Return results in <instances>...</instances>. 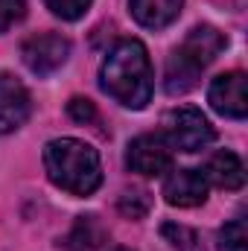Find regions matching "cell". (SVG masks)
Masks as SVG:
<instances>
[{
	"instance_id": "6da1fadb",
	"label": "cell",
	"mask_w": 248,
	"mask_h": 251,
	"mask_svg": "<svg viewBox=\"0 0 248 251\" xmlns=\"http://www.w3.org/2000/svg\"><path fill=\"white\" fill-rule=\"evenodd\" d=\"M99 85L123 108H146L152 100V62L146 47L137 38L117 41L99 67Z\"/></svg>"
},
{
	"instance_id": "7a4b0ae2",
	"label": "cell",
	"mask_w": 248,
	"mask_h": 251,
	"mask_svg": "<svg viewBox=\"0 0 248 251\" xmlns=\"http://www.w3.org/2000/svg\"><path fill=\"white\" fill-rule=\"evenodd\" d=\"M47 178L70 196H91L102 184V164L91 143L76 137H56L44 146Z\"/></svg>"
},
{
	"instance_id": "3957f363",
	"label": "cell",
	"mask_w": 248,
	"mask_h": 251,
	"mask_svg": "<svg viewBox=\"0 0 248 251\" xmlns=\"http://www.w3.org/2000/svg\"><path fill=\"white\" fill-rule=\"evenodd\" d=\"M164 131L170 149L178 152H198L213 140V126L198 108H175L164 117Z\"/></svg>"
},
{
	"instance_id": "277c9868",
	"label": "cell",
	"mask_w": 248,
	"mask_h": 251,
	"mask_svg": "<svg viewBox=\"0 0 248 251\" xmlns=\"http://www.w3.org/2000/svg\"><path fill=\"white\" fill-rule=\"evenodd\" d=\"M125 164L131 173L155 178V176H164L173 170V149L161 134H140L128 143Z\"/></svg>"
},
{
	"instance_id": "5b68a950",
	"label": "cell",
	"mask_w": 248,
	"mask_h": 251,
	"mask_svg": "<svg viewBox=\"0 0 248 251\" xmlns=\"http://www.w3.org/2000/svg\"><path fill=\"white\" fill-rule=\"evenodd\" d=\"M21 59L35 76H50L59 67H64V62L70 59V41L59 32L32 35L29 41H24Z\"/></svg>"
},
{
	"instance_id": "8992f818",
	"label": "cell",
	"mask_w": 248,
	"mask_h": 251,
	"mask_svg": "<svg viewBox=\"0 0 248 251\" xmlns=\"http://www.w3.org/2000/svg\"><path fill=\"white\" fill-rule=\"evenodd\" d=\"M207 102L216 114L231 117V120H246L248 114V94H246V73L231 70L222 73L210 82L207 88Z\"/></svg>"
},
{
	"instance_id": "52a82bcc",
	"label": "cell",
	"mask_w": 248,
	"mask_h": 251,
	"mask_svg": "<svg viewBox=\"0 0 248 251\" xmlns=\"http://www.w3.org/2000/svg\"><path fill=\"white\" fill-rule=\"evenodd\" d=\"M32 114V100L26 85L12 76L0 73V134H12L29 120Z\"/></svg>"
},
{
	"instance_id": "ba28073f",
	"label": "cell",
	"mask_w": 248,
	"mask_h": 251,
	"mask_svg": "<svg viewBox=\"0 0 248 251\" xmlns=\"http://www.w3.org/2000/svg\"><path fill=\"white\" fill-rule=\"evenodd\" d=\"M164 199L173 207H196L207 199V178L198 170H170L164 181Z\"/></svg>"
},
{
	"instance_id": "9c48e42d",
	"label": "cell",
	"mask_w": 248,
	"mask_h": 251,
	"mask_svg": "<svg viewBox=\"0 0 248 251\" xmlns=\"http://www.w3.org/2000/svg\"><path fill=\"white\" fill-rule=\"evenodd\" d=\"M225 50V35L216 29V26H193L187 32L184 44L178 47V53H184L193 64H198L201 70L210 62H216V56Z\"/></svg>"
},
{
	"instance_id": "30bf717a",
	"label": "cell",
	"mask_w": 248,
	"mask_h": 251,
	"mask_svg": "<svg viewBox=\"0 0 248 251\" xmlns=\"http://www.w3.org/2000/svg\"><path fill=\"white\" fill-rule=\"evenodd\" d=\"M201 176L207 178V184H216V187H222V190H240L246 184V167H243L240 155L231 152V149L213 152L207 158Z\"/></svg>"
},
{
	"instance_id": "8fae6325",
	"label": "cell",
	"mask_w": 248,
	"mask_h": 251,
	"mask_svg": "<svg viewBox=\"0 0 248 251\" xmlns=\"http://www.w3.org/2000/svg\"><path fill=\"white\" fill-rule=\"evenodd\" d=\"M184 0H128L134 21L146 29H164L181 15Z\"/></svg>"
},
{
	"instance_id": "7c38bea8",
	"label": "cell",
	"mask_w": 248,
	"mask_h": 251,
	"mask_svg": "<svg viewBox=\"0 0 248 251\" xmlns=\"http://www.w3.org/2000/svg\"><path fill=\"white\" fill-rule=\"evenodd\" d=\"M198 76H201V67H198V64H193L184 53H178V50L170 53V59H167V73H164V88H167V94L178 97V94L193 91V88L198 85Z\"/></svg>"
},
{
	"instance_id": "4fadbf2b",
	"label": "cell",
	"mask_w": 248,
	"mask_h": 251,
	"mask_svg": "<svg viewBox=\"0 0 248 251\" xmlns=\"http://www.w3.org/2000/svg\"><path fill=\"white\" fill-rule=\"evenodd\" d=\"M108 240L105 228L99 225L97 216H79L70 237H67V249L70 251H99V246Z\"/></svg>"
},
{
	"instance_id": "5bb4252c",
	"label": "cell",
	"mask_w": 248,
	"mask_h": 251,
	"mask_svg": "<svg viewBox=\"0 0 248 251\" xmlns=\"http://www.w3.org/2000/svg\"><path fill=\"white\" fill-rule=\"evenodd\" d=\"M117 210L123 213L125 219H143L152 210V196L143 187H128L117 199Z\"/></svg>"
},
{
	"instance_id": "9a60e30c",
	"label": "cell",
	"mask_w": 248,
	"mask_h": 251,
	"mask_svg": "<svg viewBox=\"0 0 248 251\" xmlns=\"http://www.w3.org/2000/svg\"><path fill=\"white\" fill-rule=\"evenodd\" d=\"M161 234H164V240H167V243H173V249H175V251H204L201 237H198L193 228H187V225H178V222H164V225H161Z\"/></svg>"
},
{
	"instance_id": "2e32d148",
	"label": "cell",
	"mask_w": 248,
	"mask_h": 251,
	"mask_svg": "<svg viewBox=\"0 0 248 251\" xmlns=\"http://www.w3.org/2000/svg\"><path fill=\"white\" fill-rule=\"evenodd\" d=\"M219 251H248L246 219H231V222L219 231Z\"/></svg>"
},
{
	"instance_id": "e0dca14e",
	"label": "cell",
	"mask_w": 248,
	"mask_h": 251,
	"mask_svg": "<svg viewBox=\"0 0 248 251\" xmlns=\"http://www.w3.org/2000/svg\"><path fill=\"white\" fill-rule=\"evenodd\" d=\"M44 3H47V9L56 18H62V21H79L91 9L94 0H44Z\"/></svg>"
},
{
	"instance_id": "ac0fdd59",
	"label": "cell",
	"mask_w": 248,
	"mask_h": 251,
	"mask_svg": "<svg viewBox=\"0 0 248 251\" xmlns=\"http://www.w3.org/2000/svg\"><path fill=\"white\" fill-rule=\"evenodd\" d=\"M24 15H26V3L24 0H0V32L15 26Z\"/></svg>"
},
{
	"instance_id": "d6986e66",
	"label": "cell",
	"mask_w": 248,
	"mask_h": 251,
	"mask_svg": "<svg viewBox=\"0 0 248 251\" xmlns=\"http://www.w3.org/2000/svg\"><path fill=\"white\" fill-rule=\"evenodd\" d=\"M67 114H70V120H76V123L88 126L97 120V108H94V102L91 100H82V97H73L70 102H67Z\"/></svg>"
},
{
	"instance_id": "ffe728a7",
	"label": "cell",
	"mask_w": 248,
	"mask_h": 251,
	"mask_svg": "<svg viewBox=\"0 0 248 251\" xmlns=\"http://www.w3.org/2000/svg\"><path fill=\"white\" fill-rule=\"evenodd\" d=\"M117 251H131V249H117Z\"/></svg>"
}]
</instances>
